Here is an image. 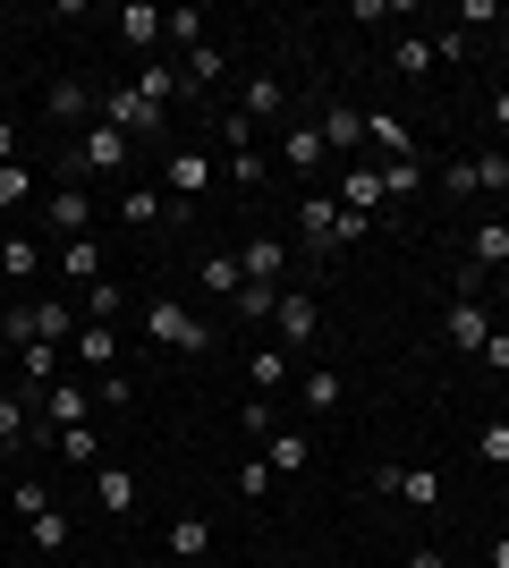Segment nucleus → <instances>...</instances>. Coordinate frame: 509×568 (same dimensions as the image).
<instances>
[{"label": "nucleus", "instance_id": "1", "mask_svg": "<svg viewBox=\"0 0 509 568\" xmlns=\"http://www.w3.org/2000/svg\"><path fill=\"white\" fill-rule=\"evenodd\" d=\"M0 339H9V348H34V339L69 348V339H77V306H69V297H26V306L0 314Z\"/></svg>", "mask_w": 509, "mask_h": 568}, {"label": "nucleus", "instance_id": "2", "mask_svg": "<svg viewBox=\"0 0 509 568\" xmlns=\"http://www.w3.org/2000/svg\"><path fill=\"white\" fill-rule=\"evenodd\" d=\"M297 230H306V246H315V255H339V246H357L374 221H357L348 204H339V195L306 187V204H297Z\"/></svg>", "mask_w": 509, "mask_h": 568}, {"label": "nucleus", "instance_id": "3", "mask_svg": "<svg viewBox=\"0 0 509 568\" xmlns=\"http://www.w3.org/2000/svg\"><path fill=\"white\" fill-rule=\"evenodd\" d=\"M145 339L153 348H179V356H204L213 348V323L195 306H179V297H145Z\"/></svg>", "mask_w": 509, "mask_h": 568}, {"label": "nucleus", "instance_id": "4", "mask_svg": "<svg viewBox=\"0 0 509 568\" xmlns=\"http://www.w3.org/2000/svg\"><path fill=\"white\" fill-rule=\"evenodd\" d=\"M221 179H230V187H264L272 179V162H264V144H255V128H246L238 111H221Z\"/></svg>", "mask_w": 509, "mask_h": 568}, {"label": "nucleus", "instance_id": "5", "mask_svg": "<svg viewBox=\"0 0 509 568\" xmlns=\"http://www.w3.org/2000/svg\"><path fill=\"white\" fill-rule=\"evenodd\" d=\"M120 162H128V136L94 119V128H77V144H69V162H60V170H77V179H111Z\"/></svg>", "mask_w": 509, "mask_h": 568}, {"label": "nucleus", "instance_id": "6", "mask_svg": "<svg viewBox=\"0 0 509 568\" xmlns=\"http://www.w3.org/2000/svg\"><path fill=\"white\" fill-rule=\"evenodd\" d=\"M102 128H120V136H162L170 111H153L136 85H111V94H102Z\"/></svg>", "mask_w": 509, "mask_h": 568}, {"label": "nucleus", "instance_id": "7", "mask_svg": "<svg viewBox=\"0 0 509 568\" xmlns=\"http://www.w3.org/2000/svg\"><path fill=\"white\" fill-rule=\"evenodd\" d=\"M272 332H281V348H315V339H323V306H315V297H297V288H281V306H272Z\"/></svg>", "mask_w": 509, "mask_h": 568}, {"label": "nucleus", "instance_id": "8", "mask_svg": "<svg viewBox=\"0 0 509 568\" xmlns=\"http://www.w3.org/2000/svg\"><path fill=\"white\" fill-rule=\"evenodd\" d=\"M34 416H43V433H51V425H60V433H69V425H94V390L60 374V382L43 390V399H34Z\"/></svg>", "mask_w": 509, "mask_h": 568}, {"label": "nucleus", "instance_id": "9", "mask_svg": "<svg viewBox=\"0 0 509 568\" xmlns=\"http://www.w3.org/2000/svg\"><path fill=\"white\" fill-rule=\"evenodd\" d=\"M213 179H221V162H204V153H162V195L170 204H195Z\"/></svg>", "mask_w": 509, "mask_h": 568}, {"label": "nucleus", "instance_id": "10", "mask_svg": "<svg viewBox=\"0 0 509 568\" xmlns=\"http://www.w3.org/2000/svg\"><path fill=\"white\" fill-rule=\"evenodd\" d=\"M374 493L408 500V509H441V475L434 467H374Z\"/></svg>", "mask_w": 509, "mask_h": 568}, {"label": "nucleus", "instance_id": "11", "mask_svg": "<svg viewBox=\"0 0 509 568\" xmlns=\"http://www.w3.org/2000/svg\"><path fill=\"white\" fill-rule=\"evenodd\" d=\"M43 119H51V128H94L102 94H94V85H77V77H60V85L43 94Z\"/></svg>", "mask_w": 509, "mask_h": 568}, {"label": "nucleus", "instance_id": "12", "mask_svg": "<svg viewBox=\"0 0 509 568\" xmlns=\"http://www.w3.org/2000/svg\"><path fill=\"white\" fill-rule=\"evenodd\" d=\"M509 272V221H476L467 230V281H492Z\"/></svg>", "mask_w": 509, "mask_h": 568}, {"label": "nucleus", "instance_id": "13", "mask_svg": "<svg viewBox=\"0 0 509 568\" xmlns=\"http://www.w3.org/2000/svg\"><path fill=\"white\" fill-rule=\"evenodd\" d=\"M230 111H238L246 128H272V119L289 111V85H281V77H246V85H238V102H230Z\"/></svg>", "mask_w": 509, "mask_h": 568}, {"label": "nucleus", "instance_id": "14", "mask_svg": "<svg viewBox=\"0 0 509 568\" xmlns=\"http://www.w3.org/2000/svg\"><path fill=\"white\" fill-rule=\"evenodd\" d=\"M238 272H246V288H281L289 246H281V237H246V246H238Z\"/></svg>", "mask_w": 509, "mask_h": 568}, {"label": "nucleus", "instance_id": "15", "mask_svg": "<svg viewBox=\"0 0 509 568\" xmlns=\"http://www.w3.org/2000/svg\"><path fill=\"white\" fill-rule=\"evenodd\" d=\"M339 204H348V213H357V221H374V213H383V170H374V162H357V170H339Z\"/></svg>", "mask_w": 509, "mask_h": 568}, {"label": "nucleus", "instance_id": "16", "mask_svg": "<svg viewBox=\"0 0 509 568\" xmlns=\"http://www.w3.org/2000/svg\"><path fill=\"white\" fill-rule=\"evenodd\" d=\"M195 288H204V297H221V306H238V288H246L238 255H230V246H213V255L195 263Z\"/></svg>", "mask_w": 509, "mask_h": 568}, {"label": "nucleus", "instance_id": "17", "mask_svg": "<svg viewBox=\"0 0 509 568\" xmlns=\"http://www.w3.org/2000/svg\"><path fill=\"white\" fill-rule=\"evenodd\" d=\"M315 128H323V153H357V144H365V111H357V102H323Z\"/></svg>", "mask_w": 509, "mask_h": 568}, {"label": "nucleus", "instance_id": "18", "mask_svg": "<svg viewBox=\"0 0 509 568\" xmlns=\"http://www.w3.org/2000/svg\"><path fill=\"white\" fill-rule=\"evenodd\" d=\"M281 170H306V179L323 170V128L315 119H289V128H281Z\"/></svg>", "mask_w": 509, "mask_h": 568}, {"label": "nucleus", "instance_id": "19", "mask_svg": "<svg viewBox=\"0 0 509 568\" xmlns=\"http://www.w3.org/2000/svg\"><path fill=\"white\" fill-rule=\"evenodd\" d=\"M441 332H450V348H459V356H476V348H485V339H492V314H485V297H459Z\"/></svg>", "mask_w": 509, "mask_h": 568}, {"label": "nucleus", "instance_id": "20", "mask_svg": "<svg viewBox=\"0 0 509 568\" xmlns=\"http://www.w3.org/2000/svg\"><path fill=\"white\" fill-rule=\"evenodd\" d=\"M162 34H170V9H153V0H128L120 9V43L128 51H153Z\"/></svg>", "mask_w": 509, "mask_h": 568}, {"label": "nucleus", "instance_id": "21", "mask_svg": "<svg viewBox=\"0 0 509 568\" xmlns=\"http://www.w3.org/2000/svg\"><path fill=\"white\" fill-rule=\"evenodd\" d=\"M69 356L77 365H120V323H77Z\"/></svg>", "mask_w": 509, "mask_h": 568}, {"label": "nucleus", "instance_id": "22", "mask_svg": "<svg viewBox=\"0 0 509 568\" xmlns=\"http://www.w3.org/2000/svg\"><path fill=\"white\" fill-rule=\"evenodd\" d=\"M94 500H102V509H111V518H136V475L102 458V467H94Z\"/></svg>", "mask_w": 509, "mask_h": 568}, {"label": "nucleus", "instance_id": "23", "mask_svg": "<svg viewBox=\"0 0 509 568\" xmlns=\"http://www.w3.org/2000/svg\"><path fill=\"white\" fill-rule=\"evenodd\" d=\"M365 144H374V153H390V162H416V128L408 119H365Z\"/></svg>", "mask_w": 509, "mask_h": 568}, {"label": "nucleus", "instance_id": "24", "mask_svg": "<svg viewBox=\"0 0 509 568\" xmlns=\"http://www.w3.org/2000/svg\"><path fill=\"white\" fill-rule=\"evenodd\" d=\"M221 77H230V51H221L213 34H204V43H195L187 60H179V85H221Z\"/></svg>", "mask_w": 509, "mask_h": 568}, {"label": "nucleus", "instance_id": "25", "mask_svg": "<svg viewBox=\"0 0 509 568\" xmlns=\"http://www.w3.org/2000/svg\"><path fill=\"white\" fill-rule=\"evenodd\" d=\"M43 221H51V230H69V237H85V221H94V204H85V187H51Z\"/></svg>", "mask_w": 509, "mask_h": 568}, {"label": "nucleus", "instance_id": "26", "mask_svg": "<svg viewBox=\"0 0 509 568\" xmlns=\"http://www.w3.org/2000/svg\"><path fill=\"white\" fill-rule=\"evenodd\" d=\"M390 69L399 77H434L441 60H434V34H390Z\"/></svg>", "mask_w": 509, "mask_h": 568}, {"label": "nucleus", "instance_id": "27", "mask_svg": "<svg viewBox=\"0 0 509 568\" xmlns=\"http://www.w3.org/2000/svg\"><path fill=\"white\" fill-rule=\"evenodd\" d=\"M297 399L315 407V416H332V407H339V399H348V382H339V374H332V365H315V374H297Z\"/></svg>", "mask_w": 509, "mask_h": 568}, {"label": "nucleus", "instance_id": "28", "mask_svg": "<svg viewBox=\"0 0 509 568\" xmlns=\"http://www.w3.org/2000/svg\"><path fill=\"white\" fill-rule=\"evenodd\" d=\"M34 272H43V246H34V237H0V281H34Z\"/></svg>", "mask_w": 509, "mask_h": 568}, {"label": "nucleus", "instance_id": "29", "mask_svg": "<svg viewBox=\"0 0 509 568\" xmlns=\"http://www.w3.org/2000/svg\"><path fill=\"white\" fill-rule=\"evenodd\" d=\"M170 551H179V560H204V551H213V518H170Z\"/></svg>", "mask_w": 509, "mask_h": 568}, {"label": "nucleus", "instance_id": "30", "mask_svg": "<svg viewBox=\"0 0 509 568\" xmlns=\"http://www.w3.org/2000/svg\"><path fill=\"white\" fill-rule=\"evenodd\" d=\"M264 458H272V475H297V467H306V458H315V442L281 425V433H272V442H264Z\"/></svg>", "mask_w": 509, "mask_h": 568}, {"label": "nucleus", "instance_id": "31", "mask_svg": "<svg viewBox=\"0 0 509 568\" xmlns=\"http://www.w3.org/2000/svg\"><path fill=\"white\" fill-rule=\"evenodd\" d=\"M136 94H145L153 111H170V94H179V51H170V60H145V77H136Z\"/></svg>", "mask_w": 509, "mask_h": 568}, {"label": "nucleus", "instance_id": "32", "mask_svg": "<svg viewBox=\"0 0 509 568\" xmlns=\"http://www.w3.org/2000/svg\"><path fill=\"white\" fill-rule=\"evenodd\" d=\"M162 204H170L162 187H128L120 195V221H128V230H162Z\"/></svg>", "mask_w": 509, "mask_h": 568}, {"label": "nucleus", "instance_id": "33", "mask_svg": "<svg viewBox=\"0 0 509 568\" xmlns=\"http://www.w3.org/2000/svg\"><path fill=\"white\" fill-rule=\"evenodd\" d=\"M374 170H383V204H408V195L425 187V179H434L425 162H374Z\"/></svg>", "mask_w": 509, "mask_h": 568}, {"label": "nucleus", "instance_id": "34", "mask_svg": "<svg viewBox=\"0 0 509 568\" xmlns=\"http://www.w3.org/2000/svg\"><path fill=\"white\" fill-rule=\"evenodd\" d=\"M60 272H69L77 288H94V281H102V246H94V237H69V255H60Z\"/></svg>", "mask_w": 509, "mask_h": 568}, {"label": "nucleus", "instance_id": "35", "mask_svg": "<svg viewBox=\"0 0 509 568\" xmlns=\"http://www.w3.org/2000/svg\"><path fill=\"white\" fill-rule=\"evenodd\" d=\"M26 535H34V551H69V544H77V526H69V509H43V518L26 526Z\"/></svg>", "mask_w": 509, "mask_h": 568}, {"label": "nucleus", "instance_id": "36", "mask_svg": "<svg viewBox=\"0 0 509 568\" xmlns=\"http://www.w3.org/2000/svg\"><path fill=\"white\" fill-rule=\"evenodd\" d=\"M289 374H297V356H289V348H255V390H264V399H272Z\"/></svg>", "mask_w": 509, "mask_h": 568}, {"label": "nucleus", "instance_id": "37", "mask_svg": "<svg viewBox=\"0 0 509 568\" xmlns=\"http://www.w3.org/2000/svg\"><path fill=\"white\" fill-rule=\"evenodd\" d=\"M60 458H69V467H102V433L94 425H69V433H60Z\"/></svg>", "mask_w": 509, "mask_h": 568}, {"label": "nucleus", "instance_id": "38", "mask_svg": "<svg viewBox=\"0 0 509 568\" xmlns=\"http://www.w3.org/2000/svg\"><path fill=\"white\" fill-rule=\"evenodd\" d=\"M77 323H120V288H111V281H94L85 297H77Z\"/></svg>", "mask_w": 509, "mask_h": 568}, {"label": "nucleus", "instance_id": "39", "mask_svg": "<svg viewBox=\"0 0 509 568\" xmlns=\"http://www.w3.org/2000/svg\"><path fill=\"white\" fill-rule=\"evenodd\" d=\"M476 195H509V153H501V144L476 153Z\"/></svg>", "mask_w": 509, "mask_h": 568}, {"label": "nucleus", "instance_id": "40", "mask_svg": "<svg viewBox=\"0 0 509 568\" xmlns=\"http://www.w3.org/2000/svg\"><path fill=\"white\" fill-rule=\"evenodd\" d=\"M26 195H34V170H26V162H0V213H18Z\"/></svg>", "mask_w": 509, "mask_h": 568}, {"label": "nucleus", "instance_id": "41", "mask_svg": "<svg viewBox=\"0 0 509 568\" xmlns=\"http://www.w3.org/2000/svg\"><path fill=\"white\" fill-rule=\"evenodd\" d=\"M434 187L450 195V204H459V195H476V153H467V162H441V170H434Z\"/></svg>", "mask_w": 509, "mask_h": 568}, {"label": "nucleus", "instance_id": "42", "mask_svg": "<svg viewBox=\"0 0 509 568\" xmlns=\"http://www.w3.org/2000/svg\"><path fill=\"white\" fill-rule=\"evenodd\" d=\"M238 493H246V500H272V493H281V475H272V458H246V467H238Z\"/></svg>", "mask_w": 509, "mask_h": 568}, {"label": "nucleus", "instance_id": "43", "mask_svg": "<svg viewBox=\"0 0 509 568\" xmlns=\"http://www.w3.org/2000/svg\"><path fill=\"white\" fill-rule=\"evenodd\" d=\"M170 43H179V60H187V51L204 43V9H170Z\"/></svg>", "mask_w": 509, "mask_h": 568}, {"label": "nucleus", "instance_id": "44", "mask_svg": "<svg viewBox=\"0 0 509 568\" xmlns=\"http://www.w3.org/2000/svg\"><path fill=\"white\" fill-rule=\"evenodd\" d=\"M26 416H34L26 399H0V450H18V442H34V433H26Z\"/></svg>", "mask_w": 509, "mask_h": 568}, {"label": "nucleus", "instance_id": "45", "mask_svg": "<svg viewBox=\"0 0 509 568\" xmlns=\"http://www.w3.org/2000/svg\"><path fill=\"white\" fill-rule=\"evenodd\" d=\"M476 458H485V467H509V416H501V425H485V433H476Z\"/></svg>", "mask_w": 509, "mask_h": 568}, {"label": "nucleus", "instance_id": "46", "mask_svg": "<svg viewBox=\"0 0 509 568\" xmlns=\"http://www.w3.org/2000/svg\"><path fill=\"white\" fill-rule=\"evenodd\" d=\"M272 306H281V288H238V306H230V314H246V323H272Z\"/></svg>", "mask_w": 509, "mask_h": 568}, {"label": "nucleus", "instance_id": "47", "mask_svg": "<svg viewBox=\"0 0 509 568\" xmlns=\"http://www.w3.org/2000/svg\"><path fill=\"white\" fill-rule=\"evenodd\" d=\"M9 509H18V518L34 526V518H43V509H60V500H51L43 484H18V493H9Z\"/></svg>", "mask_w": 509, "mask_h": 568}, {"label": "nucleus", "instance_id": "48", "mask_svg": "<svg viewBox=\"0 0 509 568\" xmlns=\"http://www.w3.org/2000/svg\"><path fill=\"white\" fill-rule=\"evenodd\" d=\"M246 433H255V442H272V433H281V416H272V399H264V390L246 399Z\"/></svg>", "mask_w": 509, "mask_h": 568}, {"label": "nucleus", "instance_id": "49", "mask_svg": "<svg viewBox=\"0 0 509 568\" xmlns=\"http://www.w3.org/2000/svg\"><path fill=\"white\" fill-rule=\"evenodd\" d=\"M94 399H102V407H136V382H128V374H102Z\"/></svg>", "mask_w": 509, "mask_h": 568}, {"label": "nucleus", "instance_id": "50", "mask_svg": "<svg viewBox=\"0 0 509 568\" xmlns=\"http://www.w3.org/2000/svg\"><path fill=\"white\" fill-rule=\"evenodd\" d=\"M492 18H501V0H459V34L467 26H492Z\"/></svg>", "mask_w": 509, "mask_h": 568}, {"label": "nucleus", "instance_id": "51", "mask_svg": "<svg viewBox=\"0 0 509 568\" xmlns=\"http://www.w3.org/2000/svg\"><path fill=\"white\" fill-rule=\"evenodd\" d=\"M399 568H450V560H441L434 544H416V551H408V560H399Z\"/></svg>", "mask_w": 509, "mask_h": 568}, {"label": "nucleus", "instance_id": "52", "mask_svg": "<svg viewBox=\"0 0 509 568\" xmlns=\"http://www.w3.org/2000/svg\"><path fill=\"white\" fill-rule=\"evenodd\" d=\"M476 356H485V365H509V332H492V339H485Z\"/></svg>", "mask_w": 509, "mask_h": 568}, {"label": "nucleus", "instance_id": "53", "mask_svg": "<svg viewBox=\"0 0 509 568\" xmlns=\"http://www.w3.org/2000/svg\"><path fill=\"white\" fill-rule=\"evenodd\" d=\"M0 162H18V128L9 119H0Z\"/></svg>", "mask_w": 509, "mask_h": 568}, {"label": "nucleus", "instance_id": "54", "mask_svg": "<svg viewBox=\"0 0 509 568\" xmlns=\"http://www.w3.org/2000/svg\"><path fill=\"white\" fill-rule=\"evenodd\" d=\"M492 128H501V136H509V94H492Z\"/></svg>", "mask_w": 509, "mask_h": 568}, {"label": "nucleus", "instance_id": "55", "mask_svg": "<svg viewBox=\"0 0 509 568\" xmlns=\"http://www.w3.org/2000/svg\"><path fill=\"white\" fill-rule=\"evenodd\" d=\"M485 568H509V535H492V560Z\"/></svg>", "mask_w": 509, "mask_h": 568}, {"label": "nucleus", "instance_id": "56", "mask_svg": "<svg viewBox=\"0 0 509 568\" xmlns=\"http://www.w3.org/2000/svg\"><path fill=\"white\" fill-rule=\"evenodd\" d=\"M0 34H9V9H0Z\"/></svg>", "mask_w": 509, "mask_h": 568}, {"label": "nucleus", "instance_id": "57", "mask_svg": "<svg viewBox=\"0 0 509 568\" xmlns=\"http://www.w3.org/2000/svg\"><path fill=\"white\" fill-rule=\"evenodd\" d=\"M459 568H467V560H459Z\"/></svg>", "mask_w": 509, "mask_h": 568}]
</instances>
